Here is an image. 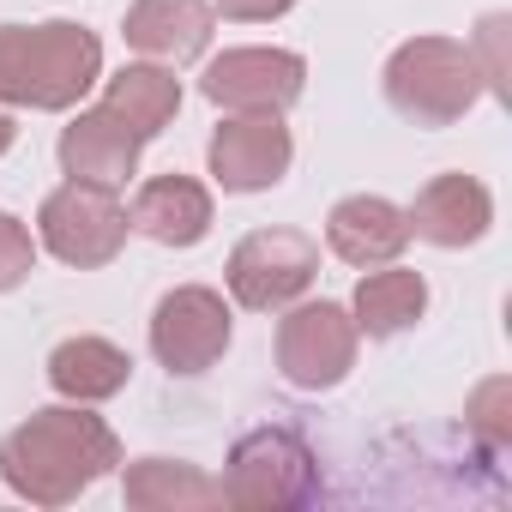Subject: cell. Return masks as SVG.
Here are the masks:
<instances>
[{"label": "cell", "instance_id": "1", "mask_svg": "<svg viewBox=\"0 0 512 512\" xmlns=\"http://www.w3.org/2000/svg\"><path fill=\"white\" fill-rule=\"evenodd\" d=\"M121 464V440L103 416L79 410V404H55L37 410L31 422H19L0 440V476L7 488L31 506H73L97 476H109Z\"/></svg>", "mask_w": 512, "mask_h": 512}, {"label": "cell", "instance_id": "2", "mask_svg": "<svg viewBox=\"0 0 512 512\" xmlns=\"http://www.w3.org/2000/svg\"><path fill=\"white\" fill-rule=\"evenodd\" d=\"M103 73V43L85 25H0V103L73 109Z\"/></svg>", "mask_w": 512, "mask_h": 512}, {"label": "cell", "instance_id": "3", "mask_svg": "<svg viewBox=\"0 0 512 512\" xmlns=\"http://www.w3.org/2000/svg\"><path fill=\"white\" fill-rule=\"evenodd\" d=\"M482 91L488 85H482L476 49H464L452 37H416L386 61V97L416 127H452Z\"/></svg>", "mask_w": 512, "mask_h": 512}, {"label": "cell", "instance_id": "4", "mask_svg": "<svg viewBox=\"0 0 512 512\" xmlns=\"http://www.w3.org/2000/svg\"><path fill=\"white\" fill-rule=\"evenodd\" d=\"M314 452L290 428H253L235 440L229 470H223V500L229 506H302L314 500Z\"/></svg>", "mask_w": 512, "mask_h": 512}, {"label": "cell", "instance_id": "5", "mask_svg": "<svg viewBox=\"0 0 512 512\" xmlns=\"http://www.w3.org/2000/svg\"><path fill=\"white\" fill-rule=\"evenodd\" d=\"M43 247L55 253L61 266H79V272H91V266H109L115 253H121V241H127V211H121V199H115V187H97V181H67V187H55L49 199H43Z\"/></svg>", "mask_w": 512, "mask_h": 512}, {"label": "cell", "instance_id": "6", "mask_svg": "<svg viewBox=\"0 0 512 512\" xmlns=\"http://www.w3.org/2000/svg\"><path fill=\"white\" fill-rule=\"evenodd\" d=\"M320 272V241H308L302 229H253L235 253H229V296L253 314H272L284 302H296Z\"/></svg>", "mask_w": 512, "mask_h": 512}, {"label": "cell", "instance_id": "7", "mask_svg": "<svg viewBox=\"0 0 512 512\" xmlns=\"http://www.w3.org/2000/svg\"><path fill=\"white\" fill-rule=\"evenodd\" d=\"M356 320L338 302H308L278 326V374L296 392H332L356 368Z\"/></svg>", "mask_w": 512, "mask_h": 512}, {"label": "cell", "instance_id": "8", "mask_svg": "<svg viewBox=\"0 0 512 512\" xmlns=\"http://www.w3.org/2000/svg\"><path fill=\"white\" fill-rule=\"evenodd\" d=\"M302 55L290 49H229L205 67L199 91L217 103V109H241V115H284L296 97H302Z\"/></svg>", "mask_w": 512, "mask_h": 512}, {"label": "cell", "instance_id": "9", "mask_svg": "<svg viewBox=\"0 0 512 512\" xmlns=\"http://www.w3.org/2000/svg\"><path fill=\"white\" fill-rule=\"evenodd\" d=\"M151 350L169 374H205L229 350V308L217 290H169L151 314Z\"/></svg>", "mask_w": 512, "mask_h": 512}, {"label": "cell", "instance_id": "10", "mask_svg": "<svg viewBox=\"0 0 512 512\" xmlns=\"http://www.w3.org/2000/svg\"><path fill=\"white\" fill-rule=\"evenodd\" d=\"M290 169V127L278 115H235L211 133V175L223 193L278 187Z\"/></svg>", "mask_w": 512, "mask_h": 512}, {"label": "cell", "instance_id": "11", "mask_svg": "<svg viewBox=\"0 0 512 512\" xmlns=\"http://www.w3.org/2000/svg\"><path fill=\"white\" fill-rule=\"evenodd\" d=\"M326 241H332V253L344 266H392L404 253V241H410V217L380 193H356V199L332 205Z\"/></svg>", "mask_w": 512, "mask_h": 512}, {"label": "cell", "instance_id": "12", "mask_svg": "<svg viewBox=\"0 0 512 512\" xmlns=\"http://www.w3.org/2000/svg\"><path fill=\"white\" fill-rule=\"evenodd\" d=\"M139 133L115 115V109H85L67 133H61V169L73 181H97V187H121L139 169Z\"/></svg>", "mask_w": 512, "mask_h": 512}, {"label": "cell", "instance_id": "13", "mask_svg": "<svg viewBox=\"0 0 512 512\" xmlns=\"http://www.w3.org/2000/svg\"><path fill=\"white\" fill-rule=\"evenodd\" d=\"M404 217H410V235H422V241H434V247H470V241L488 235L494 199H488V187L470 181V175H440V181H428V187L416 193V205H410Z\"/></svg>", "mask_w": 512, "mask_h": 512}, {"label": "cell", "instance_id": "14", "mask_svg": "<svg viewBox=\"0 0 512 512\" xmlns=\"http://www.w3.org/2000/svg\"><path fill=\"white\" fill-rule=\"evenodd\" d=\"M127 43L163 67H187L211 43V7L205 0H133L127 7Z\"/></svg>", "mask_w": 512, "mask_h": 512}, {"label": "cell", "instance_id": "15", "mask_svg": "<svg viewBox=\"0 0 512 512\" xmlns=\"http://www.w3.org/2000/svg\"><path fill=\"white\" fill-rule=\"evenodd\" d=\"M127 223L139 235H151L157 247H193L211 229V193L193 175H157V181L139 187Z\"/></svg>", "mask_w": 512, "mask_h": 512}, {"label": "cell", "instance_id": "16", "mask_svg": "<svg viewBox=\"0 0 512 512\" xmlns=\"http://www.w3.org/2000/svg\"><path fill=\"white\" fill-rule=\"evenodd\" d=\"M121 494L139 512H199V506H223V482L205 476L199 464H181V458H139V464H127Z\"/></svg>", "mask_w": 512, "mask_h": 512}, {"label": "cell", "instance_id": "17", "mask_svg": "<svg viewBox=\"0 0 512 512\" xmlns=\"http://www.w3.org/2000/svg\"><path fill=\"white\" fill-rule=\"evenodd\" d=\"M133 362L127 350H115L109 338H67L55 356H49V386L73 404H103L127 386Z\"/></svg>", "mask_w": 512, "mask_h": 512}, {"label": "cell", "instance_id": "18", "mask_svg": "<svg viewBox=\"0 0 512 512\" xmlns=\"http://www.w3.org/2000/svg\"><path fill=\"white\" fill-rule=\"evenodd\" d=\"M422 308H428V284H422V272H374L368 266V278L356 284V332H368V338H398V332H410L416 320H422Z\"/></svg>", "mask_w": 512, "mask_h": 512}, {"label": "cell", "instance_id": "19", "mask_svg": "<svg viewBox=\"0 0 512 512\" xmlns=\"http://www.w3.org/2000/svg\"><path fill=\"white\" fill-rule=\"evenodd\" d=\"M103 109H115L139 139H157V133L175 121V109H181V85H175L169 67H121V73L109 79Z\"/></svg>", "mask_w": 512, "mask_h": 512}, {"label": "cell", "instance_id": "20", "mask_svg": "<svg viewBox=\"0 0 512 512\" xmlns=\"http://www.w3.org/2000/svg\"><path fill=\"white\" fill-rule=\"evenodd\" d=\"M31 260H37V241L19 217L0 211V290H19L31 278Z\"/></svg>", "mask_w": 512, "mask_h": 512}, {"label": "cell", "instance_id": "21", "mask_svg": "<svg viewBox=\"0 0 512 512\" xmlns=\"http://www.w3.org/2000/svg\"><path fill=\"white\" fill-rule=\"evenodd\" d=\"M290 7H296V0H217V13L235 19V25H266V19H278Z\"/></svg>", "mask_w": 512, "mask_h": 512}, {"label": "cell", "instance_id": "22", "mask_svg": "<svg viewBox=\"0 0 512 512\" xmlns=\"http://www.w3.org/2000/svg\"><path fill=\"white\" fill-rule=\"evenodd\" d=\"M13 139H19V127H13V115H7V109H0V157L13 151Z\"/></svg>", "mask_w": 512, "mask_h": 512}]
</instances>
